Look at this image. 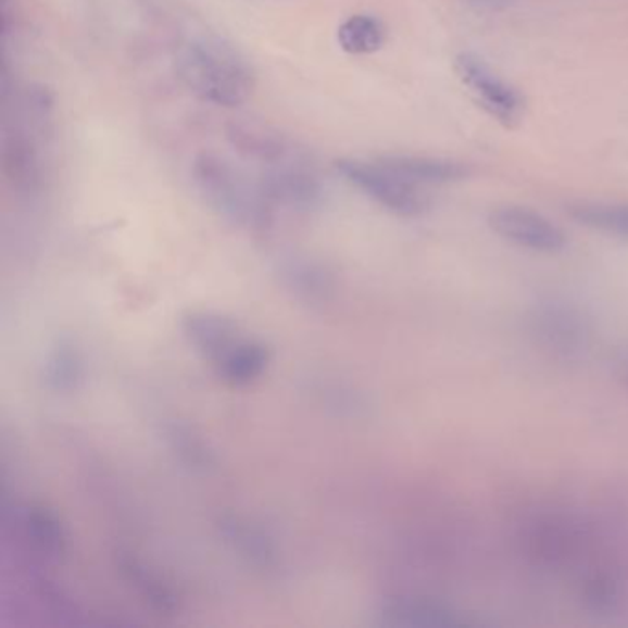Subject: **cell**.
I'll list each match as a JSON object with an SVG mask.
<instances>
[{"mask_svg": "<svg viewBox=\"0 0 628 628\" xmlns=\"http://www.w3.org/2000/svg\"><path fill=\"white\" fill-rule=\"evenodd\" d=\"M453 68L468 97L492 121L508 129L518 126L524 118L526 100L522 92L495 73L481 55L461 52L453 61Z\"/></svg>", "mask_w": 628, "mask_h": 628, "instance_id": "cell-4", "label": "cell"}, {"mask_svg": "<svg viewBox=\"0 0 628 628\" xmlns=\"http://www.w3.org/2000/svg\"><path fill=\"white\" fill-rule=\"evenodd\" d=\"M623 380H625L628 387V357L625 360V363H623Z\"/></svg>", "mask_w": 628, "mask_h": 628, "instance_id": "cell-23", "label": "cell"}, {"mask_svg": "<svg viewBox=\"0 0 628 628\" xmlns=\"http://www.w3.org/2000/svg\"><path fill=\"white\" fill-rule=\"evenodd\" d=\"M181 328L193 351L212 362L218 363L238 343L235 321L218 312H188L183 315Z\"/></svg>", "mask_w": 628, "mask_h": 628, "instance_id": "cell-10", "label": "cell"}, {"mask_svg": "<svg viewBox=\"0 0 628 628\" xmlns=\"http://www.w3.org/2000/svg\"><path fill=\"white\" fill-rule=\"evenodd\" d=\"M532 334L558 356H577L587 349L590 328L585 315L566 302H545L532 315Z\"/></svg>", "mask_w": 628, "mask_h": 628, "instance_id": "cell-8", "label": "cell"}, {"mask_svg": "<svg viewBox=\"0 0 628 628\" xmlns=\"http://www.w3.org/2000/svg\"><path fill=\"white\" fill-rule=\"evenodd\" d=\"M378 616L386 627L441 628L460 627L465 623L447 604L423 598L387 599Z\"/></svg>", "mask_w": 628, "mask_h": 628, "instance_id": "cell-11", "label": "cell"}, {"mask_svg": "<svg viewBox=\"0 0 628 628\" xmlns=\"http://www.w3.org/2000/svg\"><path fill=\"white\" fill-rule=\"evenodd\" d=\"M50 122L52 98L45 89L30 87L18 100L17 118L8 129L2 145L8 179L26 192L41 187Z\"/></svg>", "mask_w": 628, "mask_h": 628, "instance_id": "cell-3", "label": "cell"}, {"mask_svg": "<svg viewBox=\"0 0 628 628\" xmlns=\"http://www.w3.org/2000/svg\"><path fill=\"white\" fill-rule=\"evenodd\" d=\"M489 225L503 240L535 253L556 254L568 246V238L558 225L527 206H498L490 212Z\"/></svg>", "mask_w": 628, "mask_h": 628, "instance_id": "cell-7", "label": "cell"}, {"mask_svg": "<svg viewBox=\"0 0 628 628\" xmlns=\"http://www.w3.org/2000/svg\"><path fill=\"white\" fill-rule=\"evenodd\" d=\"M177 74L203 102L238 108L254 91V71L238 50L219 37H193L177 52Z\"/></svg>", "mask_w": 628, "mask_h": 628, "instance_id": "cell-1", "label": "cell"}, {"mask_svg": "<svg viewBox=\"0 0 628 628\" xmlns=\"http://www.w3.org/2000/svg\"><path fill=\"white\" fill-rule=\"evenodd\" d=\"M378 163L415 187L463 181L470 174L463 163L426 155H386Z\"/></svg>", "mask_w": 628, "mask_h": 628, "instance_id": "cell-12", "label": "cell"}, {"mask_svg": "<svg viewBox=\"0 0 628 628\" xmlns=\"http://www.w3.org/2000/svg\"><path fill=\"white\" fill-rule=\"evenodd\" d=\"M272 360V352L266 344L259 341H238V343L219 360L218 373L230 386H248L256 380Z\"/></svg>", "mask_w": 628, "mask_h": 628, "instance_id": "cell-16", "label": "cell"}, {"mask_svg": "<svg viewBox=\"0 0 628 628\" xmlns=\"http://www.w3.org/2000/svg\"><path fill=\"white\" fill-rule=\"evenodd\" d=\"M193 181L216 211L242 229L266 230L272 225V203L259 183L218 153H201L193 161Z\"/></svg>", "mask_w": 628, "mask_h": 628, "instance_id": "cell-2", "label": "cell"}, {"mask_svg": "<svg viewBox=\"0 0 628 628\" xmlns=\"http://www.w3.org/2000/svg\"><path fill=\"white\" fill-rule=\"evenodd\" d=\"M164 439L168 442L172 453L190 470H211L216 463L209 444L185 424H168L164 429Z\"/></svg>", "mask_w": 628, "mask_h": 628, "instance_id": "cell-21", "label": "cell"}, {"mask_svg": "<svg viewBox=\"0 0 628 628\" xmlns=\"http://www.w3.org/2000/svg\"><path fill=\"white\" fill-rule=\"evenodd\" d=\"M218 531L225 544L254 568H277V545L273 538L251 519L225 514L218 519Z\"/></svg>", "mask_w": 628, "mask_h": 628, "instance_id": "cell-9", "label": "cell"}, {"mask_svg": "<svg viewBox=\"0 0 628 628\" xmlns=\"http://www.w3.org/2000/svg\"><path fill=\"white\" fill-rule=\"evenodd\" d=\"M569 216L582 227L628 240V203L582 201L569 206Z\"/></svg>", "mask_w": 628, "mask_h": 628, "instance_id": "cell-19", "label": "cell"}, {"mask_svg": "<svg viewBox=\"0 0 628 628\" xmlns=\"http://www.w3.org/2000/svg\"><path fill=\"white\" fill-rule=\"evenodd\" d=\"M336 169L367 198L397 216L417 218L428 211V200L418 192V187L404 181L378 161L365 163L356 159H341L336 163Z\"/></svg>", "mask_w": 628, "mask_h": 628, "instance_id": "cell-5", "label": "cell"}, {"mask_svg": "<svg viewBox=\"0 0 628 628\" xmlns=\"http://www.w3.org/2000/svg\"><path fill=\"white\" fill-rule=\"evenodd\" d=\"M386 26L373 15H352L339 26V47L349 54H375L386 42Z\"/></svg>", "mask_w": 628, "mask_h": 628, "instance_id": "cell-20", "label": "cell"}, {"mask_svg": "<svg viewBox=\"0 0 628 628\" xmlns=\"http://www.w3.org/2000/svg\"><path fill=\"white\" fill-rule=\"evenodd\" d=\"M84 360L76 347L60 343L49 352L42 365L45 386L55 394H73L84 386Z\"/></svg>", "mask_w": 628, "mask_h": 628, "instance_id": "cell-17", "label": "cell"}, {"mask_svg": "<svg viewBox=\"0 0 628 628\" xmlns=\"http://www.w3.org/2000/svg\"><path fill=\"white\" fill-rule=\"evenodd\" d=\"M259 185L272 206L280 205L290 211L312 212L323 203L319 177L306 166L301 153L280 163L264 166Z\"/></svg>", "mask_w": 628, "mask_h": 628, "instance_id": "cell-6", "label": "cell"}, {"mask_svg": "<svg viewBox=\"0 0 628 628\" xmlns=\"http://www.w3.org/2000/svg\"><path fill=\"white\" fill-rule=\"evenodd\" d=\"M518 2L519 0H465L466 7L481 13L503 12Z\"/></svg>", "mask_w": 628, "mask_h": 628, "instance_id": "cell-22", "label": "cell"}, {"mask_svg": "<svg viewBox=\"0 0 628 628\" xmlns=\"http://www.w3.org/2000/svg\"><path fill=\"white\" fill-rule=\"evenodd\" d=\"M230 145L235 146L243 158L256 161L262 166L280 163L297 155V150L286 137L269 127L249 122H236L227 129Z\"/></svg>", "mask_w": 628, "mask_h": 628, "instance_id": "cell-13", "label": "cell"}, {"mask_svg": "<svg viewBox=\"0 0 628 628\" xmlns=\"http://www.w3.org/2000/svg\"><path fill=\"white\" fill-rule=\"evenodd\" d=\"M21 527L26 538L42 556L58 561L67 551V532L61 526L60 518L42 505H25L21 508Z\"/></svg>", "mask_w": 628, "mask_h": 628, "instance_id": "cell-15", "label": "cell"}, {"mask_svg": "<svg viewBox=\"0 0 628 628\" xmlns=\"http://www.w3.org/2000/svg\"><path fill=\"white\" fill-rule=\"evenodd\" d=\"M280 280L291 296L306 304H323L334 293L332 275L314 260H286L280 266Z\"/></svg>", "mask_w": 628, "mask_h": 628, "instance_id": "cell-14", "label": "cell"}, {"mask_svg": "<svg viewBox=\"0 0 628 628\" xmlns=\"http://www.w3.org/2000/svg\"><path fill=\"white\" fill-rule=\"evenodd\" d=\"M118 568L124 579L137 590L140 598L158 608L159 612H176L177 598L172 592V588L166 587L163 580L159 579L158 574L146 568L142 562L137 561L131 555H121L118 558Z\"/></svg>", "mask_w": 628, "mask_h": 628, "instance_id": "cell-18", "label": "cell"}]
</instances>
